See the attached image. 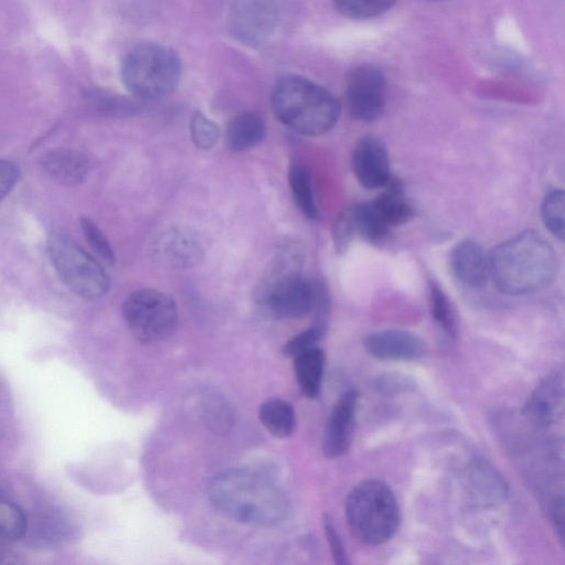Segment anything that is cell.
Segmentation results:
<instances>
[{
	"label": "cell",
	"instance_id": "cell-1",
	"mask_svg": "<svg viewBox=\"0 0 565 565\" xmlns=\"http://www.w3.org/2000/svg\"><path fill=\"white\" fill-rule=\"evenodd\" d=\"M207 498L228 519L256 526L280 523L289 509L280 488L267 477L245 468L215 475L207 484Z\"/></svg>",
	"mask_w": 565,
	"mask_h": 565
},
{
	"label": "cell",
	"instance_id": "cell-2",
	"mask_svg": "<svg viewBox=\"0 0 565 565\" xmlns=\"http://www.w3.org/2000/svg\"><path fill=\"white\" fill-rule=\"evenodd\" d=\"M488 258L490 277L505 295H527L544 289L557 273L554 248L533 230L500 243Z\"/></svg>",
	"mask_w": 565,
	"mask_h": 565
},
{
	"label": "cell",
	"instance_id": "cell-3",
	"mask_svg": "<svg viewBox=\"0 0 565 565\" xmlns=\"http://www.w3.org/2000/svg\"><path fill=\"white\" fill-rule=\"evenodd\" d=\"M271 106L287 127L305 136H320L337 124L341 106L324 87L297 75L281 77L274 86Z\"/></svg>",
	"mask_w": 565,
	"mask_h": 565
},
{
	"label": "cell",
	"instance_id": "cell-4",
	"mask_svg": "<svg viewBox=\"0 0 565 565\" xmlns=\"http://www.w3.org/2000/svg\"><path fill=\"white\" fill-rule=\"evenodd\" d=\"M345 515L352 533L366 545L387 542L401 523L395 494L386 483L376 479L360 482L350 491Z\"/></svg>",
	"mask_w": 565,
	"mask_h": 565
},
{
	"label": "cell",
	"instance_id": "cell-5",
	"mask_svg": "<svg viewBox=\"0 0 565 565\" xmlns=\"http://www.w3.org/2000/svg\"><path fill=\"white\" fill-rule=\"evenodd\" d=\"M181 76L178 54L161 44L146 43L134 47L121 64L127 89L139 98L156 99L170 94Z\"/></svg>",
	"mask_w": 565,
	"mask_h": 565
},
{
	"label": "cell",
	"instance_id": "cell-6",
	"mask_svg": "<svg viewBox=\"0 0 565 565\" xmlns=\"http://www.w3.org/2000/svg\"><path fill=\"white\" fill-rule=\"evenodd\" d=\"M47 248L57 275L75 295L95 300L107 294L108 275L75 239L64 233H54Z\"/></svg>",
	"mask_w": 565,
	"mask_h": 565
},
{
	"label": "cell",
	"instance_id": "cell-7",
	"mask_svg": "<svg viewBox=\"0 0 565 565\" xmlns=\"http://www.w3.org/2000/svg\"><path fill=\"white\" fill-rule=\"evenodd\" d=\"M122 315L132 335L143 343H157L170 338L178 326V308L167 294L145 288L130 294Z\"/></svg>",
	"mask_w": 565,
	"mask_h": 565
},
{
	"label": "cell",
	"instance_id": "cell-8",
	"mask_svg": "<svg viewBox=\"0 0 565 565\" xmlns=\"http://www.w3.org/2000/svg\"><path fill=\"white\" fill-rule=\"evenodd\" d=\"M385 77L379 68L369 64L355 67L347 87L350 115L360 121L377 120L385 108Z\"/></svg>",
	"mask_w": 565,
	"mask_h": 565
},
{
	"label": "cell",
	"instance_id": "cell-9",
	"mask_svg": "<svg viewBox=\"0 0 565 565\" xmlns=\"http://www.w3.org/2000/svg\"><path fill=\"white\" fill-rule=\"evenodd\" d=\"M151 257L160 265L185 269L198 265L204 255L198 233L183 225L162 228L150 244Z\"/></svg>",
	"mask_w": 565,
	"mask_h": 565
},
{
	"label": "cell",
	"instance_id": "cell-10",
	"mask_svg": "<svg viewBox=\"0 0 565 565\" xmlns=\"http://www.w3.org/2000/svg\"><path fill=\"white\" fill-rule=\"evenodd\" d=\"M279 3V0H238L232 15L235 36L248 45L264 43L277 25Z\"/></svg>",
	"mask_w": 565,
	"mask_h": 565
},
{
	"label": "cell",
	"instance_id": "cell-11",
	"mask_svg": "<svg viewBox=\"0 0 565 565\" xmlns=\"http://www.w3.org/2000/svg\"><path fill=\"white\" fill-rule=\"evenodd\" d=\"M258 302L276 318L300 319L313 308L315 285L299 275L268 291Z\"/></svg>",
	"mask_w": 565,
	"mask_h": 565
},
{
	"label": "cell",
	"instance_id": "cell-12",
	"mask_svg": "<svg viewBox=\"0 0 565 565\" xmlns=\"http://www.w3.org/2000/svg\"><path fill=\"white\" fill-rule=\"evenodd\" d=\"M358 401V391L350 388L333 405L322 438V451L326 457L338 458L349 450Z\"/></svg>",
	"mask_w": 565,
	"mask_h": 565
},
{
	"label": "cell",
	"instance_id": "cell-13",
	"mask_svg": "<svg viewBox=\"0 0 565 565\" xmlns=\"http://www.w3.org/2000/svg\"><path fill=\"white\" fill-rule=\"evenodd\" d=\"M352 167L358 181L366 189L383 188L391 179L386 147L375 137H364L358 141Z\"/></svg>",
	"mask_w": 565,
	"mask_h": 565
},
{
	"label": "cell",
	"instance_id": "cell-14",
	"mask_svg": "<svg viewBox=\"0 0 565 565\" xmlns=\"http://www.w3.org/2000/svg\"><path fill=\"white\" fill-rule=\"evenodd\" d=\"M364 348L380 360L411 361L424 354L425 343L411 331L386 329L370 333L364 340Z\"/></svg>",
	"mask_w": 565,
	"mask_h": 565
},
{
	"label": "cell",
	"instance_id": "cell-15",
	"mask_svg": "<svg viewBox=\"0 0 565 565\" xmlns=\"http://www.w3.org/2000/svg\"><path fill=\"white\" fill-rule=\"evenodd\" d=\"M448 263L451 275L467 288L480 289L490 277L489 258L475 241L458 242L449 253Z\"/></svg>",
	"mask_w": 565,
	"mask_h": 565
},
{
	"label": "cell",
	"instance_id": "cell-16",
	"mask_svg": "<svg viewBox=\"0 0 565 565\" xmlns=\"http://www.w3.org/2000/svg\"><path fill=\"white\" fill-rule=\"evenodd\" d=\"M303 259V249L299 243L295 241L282 243L256 286V300L258 301L280 284L301 275Z\"/></svg>",
	"mask_w": 565,
	"mask_h": 565
},
{
	"label": "cell",
	"instance_id": "cell-17",
	"mask_svg": "<svg viewBox=\"0 0 565 565\" xmlns=\"http://www.w3.org/2000/svg\"><path fill=\"white\" fill-rule=\"evenodd\" d=\"M563 377L552 374L543 380L529 397L525 414L540 426L555 423L563 413Z\"/></svg>",
	"mask_w": 565,
	"mask_h": 565
},
{
	"label": "cell",
	"instance_id": "cell-18",
	"mask_svg": "<svg viewBox=\"0 0 565 565\" xmlns=\"http://www.w3.org/2000/svg\"><path fill=\"white\" fill-rule=\"evenodd\" d=\"M40 166L51 180L66 186L78 185L89 171L88 159L70 148L49 150L41 157Z\"/></svg>",
	"mask_w": 565,
	"mask_h": 565
},
{
	"label": "cell",
	"instance_id": "cell-19",
	"mask_svg": "<svg viewBox=\"0 0 565 565\" xmlns=\"http://www.w3.org/2000/svg\"><path fill=\"white\" fill-rule=\"evenodd\" d=\"M263 118L252 111L235 116L227 126L226 141L234 151H246L258 146L265 138Z\"/></svg>",
	"mask_w": 565,
	"mask_h": 565
},
{
	"label": "cell",
	"instance_id": "cell-20",
	"mask_svg": "<svg viewBox=\"0 0 565 565\" xmlns=\"http://www.w3.org/2000/svg\"><path fill=\"white\" fill-rule=\"evenodd\" d=\"M324 360V352L318 345L294 356L296 381L302 394L310 398L320 393Z\"/></svg>",
	"mask_w": 565,
	"mask_h": 565
},
{
	"label": "cell",
	"instance_id": "cell-21",
	"mask_svg": "<svg viewBox=\"0 0 565 565\" xmlns=\"http://www.w3.org/2000/svg\"><path fill=\"white\" fill-rule=\"evenodd\" d=\"M258 418L266 430L277 438L289 437L296 427L292 405L280 398L264 402L259 406Z\"/></svg>",
	"mask_w": 565,
	"mask_h": 565
},
{
	"label": "cell",
	"instance_id": "cell-22",
	"mask_svg": "<svg viewBox=\"0 0 565 565\" xmlns=\"http://www.w3.org/2000/svg\"><path fill=\"white\" fill-rule=\"evenodd\" d=\"M386 190L375 200L390 226L407 223L414 215L413 206L405 199L403 185L396 179H390Z\"/></svg>",
	"mask_w": 565,
	"mask_h": 565
},
{
	"label": "cell",
	"instance_id": "cell-23",
	"mask_svg": "<svg viewBox=\"0 0 565 565\" xmlns=\"http://www.w3.org/2000/svg\"><path fill=\"white\" fill-rule=\"evenodd\" d=\"M356 234L370 243H380L387 234L390 225L376 202H365L351 207Z\"/></svg>",
	"mask_w": 565,
	"mask_h": 565
},
{
	"label": "cell",
	"instance_id": "cell-24",
	"mask_svg": "<svg viewBox=\"0 0 565 565\" xmlns=\"http://www.w3.org/2000/svg\"><path fill=\"white\" fill-rule=\"evenodd\" d=\"M288 180L298 209L306 217L310 220L317 218L319 211L311 178L307 168L299 162L291 163L288 171Z\"/></svg>",
	"mask_w": 565,
	"mask_h": 565
},
{
	"label": "cell",
	"instance_id": "cell-25",
	"mask_svg": "<svg viewBox=\"0 0 565 565\" xmlns=\"http://www.w3.org/2000/svg\"><path fill=\"white\" fill-rule=\"evenodd\" d=\"M428 298L434 320L449 337H456L457 321L454 308L445 291L435 280H429Z\"/></svg>",
	"mask_w": 565,
	"mask_h": 565
},
{
	"label": "cell",
	"instance_id": "cell-26",
	"mask_svg": "<svg viewBox=\"0 0 565 565\" xmlns=\"http://www.w3.org/2000/svg\"><path fill=\"white\" fill-rule=\"evenodd\" d=\"M541 214L546 228L563 241L565 236V195L563 190L555 189L545 196Z\"/></svg>",
	"mask_w": 565,
	"mask_h": 565
},
{
	"label": "cell",
	"instance_id": "cell-27",
	"mask_svg": "<svg viewBox=\"0 0 565 565\" xmlns=\"http://www.w3.org/2000/svg\"><path fill=\"white\" fill-rule=\"evenodd\" d=\"M25 530L26 519L23 511L0 492V535L7 540H18Z\"/></svg>",
	"mask_w": 565,
	"mask_h": 565
},
{
	"label": "cell",
	"instance_id": "cell-28",
	"mask_svg": "<svg viewBox=\"0 0 565 565\" xmlns=\"http://www.w3.org/2000/svg\"><path fill=\"white\" fill-rule=\"evenodd\" d=\"M335 9L350 19H370L387 11L395 0H332Z\"/></svg>",
	"mask_w": 565,
	"mask_h": 565
},
{
	"label": "cell",
	"instance_id": "cell-29",
	"mask_svg": "<svg viewBox=\"0 0 565 565\" xmlns=\"http://www.w3.org/2000/svg\"><path fill=\"white\" fill-rule=\"evenodd\" d=\"M190 134L193 143L203 150L211 149L220 137L218 126L206 117L204 114L198 111L192 116L190 122Z\"/></svg>",
	"mask_w": 565,
	"mask_h": 565
},
{
	"label": "cell",
	"instance_id": "cell-30",
	"mask_svg": "<svg viewBox=\"0 0 565 565\" xmlns=\"http://www.w3.org/2000/svg\"><path fill=\"white\" fill-rule=\"evenodd\" d=\"M356 230L351 207L343 210L335 218L332 226V242L337 253H344L351 245Z\"/></svg>",
	"mask_w": 565,
	"mask_h": 565
},
{
	"label": "cell",
	"instance_id": "cell-31",
	"mask_svg": "<svg viewBox=\"0 0 565 565\" xmlns=\"http://www.w3.org/2000/svg\"><path fill=\"white\" fill-rule=\"evenodd\" d=\"M81 226L86 241L94 252L104 263L113 265L115 263V254L100 228L92 220L85 217L82 218Z\"/></svg>",
	"mask_w": 565,
	"mask_h": 565
},
{
	"label": "cell",
	"instance_id": "cell-32",
	"mask_svg": "<svg viewBox=\"0 0 565 565\" xmlns=\"http://www.w3.org/2000/svg\"><path fill=\"white\" fill-rule=\"evenodd\" d=\"M324 330L317 326H311L307 330L295 335L290 339L282 349L287 356H296L297 354L318 345V342L323 335Z\"/></svg>",
	"mask_w": 565,
	"mask_h": 565
},
{
	"label": "cell",
	"instance_id": "cell-33",
	"mask_svg": "<svg viewBox=\"0 0 565 565\" xmlns=\"http://www.w3.org/2000/svg\"><path fill=\"white\" fill-rule=\"evenodd\" d=\"M323 529L327 536V540L329 542V546L333 556V559L339 565H345L349 564V559L343 546V543L341 541V537L334 527L332 520L328 514L323 518Z\"/></svg>",
	"mask_w": 565,
	"mask_h": 565
},
{
	"label": "cell",
	"instance_id": "cell-34",
	"mask_svg": "<svg viewBox=\"0 0 565 565\" xmlns=\"http://www.w3.org/2000/svg\"><path fill=\"white\" fill-rule=\"evenodd\" d=\"M18 179V169L14 163L0 159V200L13 188Z\"/></svg>",
	"mask_w": 565,
	"mask_h": 565
},
{
	"label": "cell",
	"instance_id": "cell-35",
	"mask_svg": "<svg viewBox=\"0 0 565 565\" xmlns=\"http://www.w3.org/2000/svg\"><path fill=\"white\" fill-rule=\"evenodd\" d=\"M436 1H446V0H436Z\"/></svg>",
	"mask_w": 565,
	"mask_h": 565
}]
</instances>
